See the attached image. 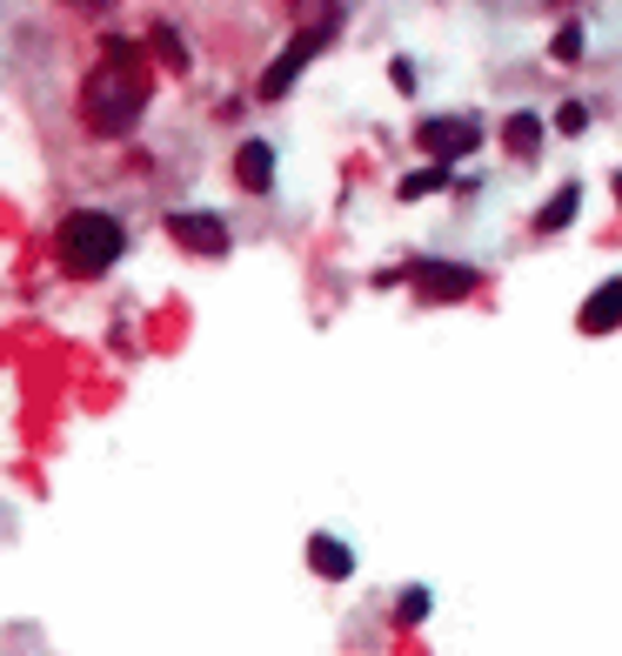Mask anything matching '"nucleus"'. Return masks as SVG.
Instances as JSON below:
<instances>
[{"instance_id": "f03ea898", "label": "nucleus", "mask_w": 622, "mask_h": 656, "mask_svg": "<svg viewBox=\"0 0 622 656\" xmlns=\"http://www.w3.org/2000/svg\"><path fill=\"white\" fill-rule=\"evenodd\" d=\"M54 249H61V269H67L74 282H95V275H108V269L121 262L128 234H121V221L101 215V208H74V215L61 221V234H54Z\"/></svg>"}, {"instance_id": "2eb2a0df", "label": "nucleus", "mask_w": 622, "mask_h": 656, "mask_svg": "<svg viewBox=\"0 0 622 656\" xmlns=\"http://www.w3.org/2000/svg\"><path fill=\"white\" fill-rule=\"evenodd\" d=\"M402 616H408V623H422V616H428V597H422V590H408V597H402Z\"/></svg>"}, {"instance_id": "ddd939ff", "label": "nucleus", "mask_w": 622, "mask_h": 656, "mask_svg": "<svg viewBox=\"0 0 622 656\" xmlns=\"http://www.w3.org/2000/svg\"><path fill=\"white\" fill-rule=\"evenodd\" d=\"M154 47H161L167 67H188V47H182V34H174V28H154Z\"/></svg>"}, {"instance_id": "39448f33", "label": "nucleus", "mask_w": 622, "mask_h": 656, "mask_svg": "<svg viewBox=\"0 0 622 656\" xmlns=\"http://www.w3.org/2000/svg\"><path fill=\"white\" fill-rule=\"evenodd\" d=\"M402 282H415L422 302H462V295H476V275L469 269H449V262H415V269H402Z\"/></svg>"}, {"instance_id": "f3484780", "label": "nucleus", "mask_w": 622, "mask_h": 656, "mask_svg": "<svg viewBox=\"0 0 622 656\" xmlns=\"http://www.w3.org/2000/svg\"><path fill=\"white\" fill-rule=\"evenodd\" d=\"M615 195H622V175H615Z\"/></svg>"}, {"instance_id": "dca6fc26", "label": "nucleus", "mask_w": 622, "mask_h": 656, "mask_svg": "<svg viewBox=\"0 0 622 656\" xmlns=\"http://www.w3.org/2000/svg\"><path fill=\"white\" fill-rule=\"evenodd\" d=\"M67 8H74V14H108L114 0H67Z\"/></svg>"}, {"instance_id": "4468645a", "label": "nucleus", "mask_w": 622, "mask_h": 656, "mask_svg": "<svg viewBox=\"0 0 622 656\" xmlns=\"http://www.w3.org/2000/svg\"><path fill=\"white\" fill-rule=\"evenodd\" d=\"M576 54H582V28H576V21H569V28H563V34H556V61H576Z\"/></svg>"}, {"instance_id": "20e7f679", "label": "nucleus", "mask_w": 622, "mask_h": 656, "mask_svg": "<svg viewBox=\"0 0 622 656\" xmlns=\"http://www.w3.org/2000/svg\"><path fill=\"white\" fill-rule=\"evenodd\" d=\"M415 141H422V154H435V161H462V154L482 147V128H476L469 114H428V121L415 128Z\"/></svg>"}, {"instance_id": "7ed1b4c3", "label": "nucleus", "mask_w": 622, "mask_h": 656, "mask_svg": "<svg viewBox=\"0 0 622 656\" xmlns=\"http://www.w3.org/2000/svg\"><path fill=\"white\" fill-rule=\"evenodd\" d=\"M335 34H341V14H308V21H302V34H295V47H288V54H275V61H269V74H261V101H282V95H288V80H295V74H302L328 41H335Z\"/></svg>"}, {"instance_id": "1a4fd4ad", "label": "nucleus", "mask_w": 622, "mask_h": 656, "mask_svg": "<svg viewBox=\"0 0 622 656\" xmlns=\"http://www.w3.org/2000/svg\"><path fill=\"white\" fill-rule=\"evenodd\" d=\"M308 562H315V577H328V583H348V577H354L348 543H335L328 529H321V536H308Z\"/></svg>"}, {"instance_id": "9d476101", "label": "nucleus", "mask_w": 622, "mask_h": 656, "mask_svg": "<svg viewBox=\"0 0 622 656\" xmlns=\"http://www.w3.org/2000/svg\"><path fill=\"white\" fill-rule=\"evenodd\" d=\"M435 188H449V161H435V168L408 175V182H402V201H422V195H435Z\"/></svg>"}, {"instance_id": "f8f14e48", "label": "nucleus", "mask_w": 622, "mask_h": 656, "mask_svg": "<svg viewBox=\"0 0 622 656\" xmlns=\"http://www.w3.org/2000/svg\"><path fill=\"white\" fill-rule=\"evenodd\" d=\"M569 221H576V188H563V195L536 215V228H543V234H556V228H569Z\"/></svg>"}, {"instance_id": "0eeeda50", "label": "nucleus", "mask_w": 622, "mask_h": 656, "mask_svg": "<svg viewBox=\"0 0 622 656\" xmlns=\"http://www.w3.org/2000/svg\"><path fill=\"white\" fill-rule=\"evenodd\" d=\"M234 182H241L248 195H269V188H275V147H269V141H241V147H234Z\"/></svg>"}, {"instance_id": "423d86ee", "label": "nucleus", "mask_w": 622, "mask_h": 656, "mask_svg": "<svg viewBox=\"0 0 622 656\" xmlns=\"http://www.w3.org/2000/svg\"><path fill=\"white\" fill-rule=\"evenodd\" d=\"M167 241H182L188 255H221L228 228H221V215H167Z\"/></svg>"}, {"instance_id": "f257e3e1", "label": "nucleus", "mask_w": 622, "mask_h": 656, "mask_svg": "<svg viewBox=\"0 0 622 656\" xmlns=\"http://www.w3.org/2000/svg\"><path fill=\"white\" fill-rule=\"evenodd\" d=\"M148 95H154V67H148V54L134 47V41H108L101 47V61L87 67V80H80V121L95 128L101 141H121L141 114H148Z\"/></svg>"}, {"instance_id": "6e6552de", "label": "nucleus", "mask_w": 622, "mask_h": 656, "mask_svg": "<svg viewBox=\"0 0 622 656\" xmlns=\"http://www.w3.org/2000/svg\"><path fill=\"white\" fill-rule=\"evenodd\" d=\"M576 328H582V336H602V328H622V275H615V282H602V288L582 302Z\"/></svg>"}, {"instance_id": "9b49d317", "label": "nucleus", "mask_w": 622, "mask_h": 656, "mask_svg": "<svg viewBox=\"0 0 622 656\" xmlns=\"http://www.w3.org/2000/svg\"><path fill=\"white\" fill-rule=\"evenodd\" d=\"M509 147L528 161V154L543 147V121H536V114H515V121H509Z\"/></svg>"}]
</instances>
